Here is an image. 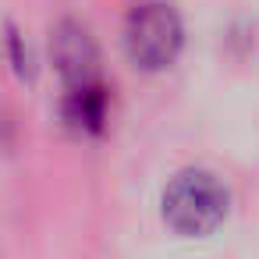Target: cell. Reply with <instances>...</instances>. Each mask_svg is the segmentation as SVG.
<instances>
[{
  "mask_svg": "<svg viewBox=\"0 0 259 259\" xmlns=\"http://www.w3.org/2000/svg\"><path fill=\"white\" fill-rule=\"evenodd\" d=\"M64 117L78 132H100L103 121H107V93H103V85L100 82L71 85L68 100H64Z\"/></svg>",
  "mask_w": 259,
  "mask_h": 259,
  "instance_id": "cell-4",
  "label": "cell"
},
{
  "mask_svg": "<svg viewBox=\"0 0 259 259\" xmlns=\"http://www.w3.org/2000/svg\"><path fill=\"white\" fill-rule=\"evenodd\" d=\"M181 43H185V29L170 4L149 0V4H139L128 15L124 47H128V57L135 68L160 71V68L174 64V57L181 54Z\"/></svg>",
  "mask_w": 259,
  "mask_h": 259,
  "instance_id": "cell-2",
  "label": "cell"
},
{
  "mask_svg": "<svg viewBox=\"0 0 259 259\" xmlns=\"http://www.w3.org/2000/svg\"><path fill=\"white\" fill-rule=\"evenodd\" d=\"M54 61L64 75L68 85H85L96 82V47L89 39V32L75 22L57 25L54 32Z\"/></svg>",
  "mask_w": 259,
  "mask_h": 259,
  "instance_id": "cell-3",
  "label": "cell"
},
{
  "mask_svg": "<svg viewBox=\"0 0 259 259\" xmlns=\"http://www.w3.org/2000/svg\"><path fill=\"white\" fill-rule=\"evenodd\" d=\"M163 217L178 234H209L227 217V188L209 170H185L163 192Z\"/></svg>",
  "mask_w": 259,
  "mask_h": 259,
  "instance_id": "cell-1",
  "label": "cell"
}]
</instances>
